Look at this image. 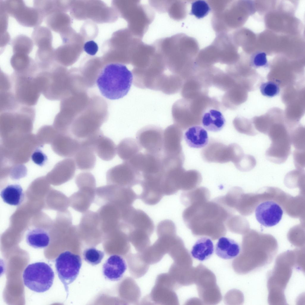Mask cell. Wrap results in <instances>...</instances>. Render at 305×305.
Wrapping results in <instances>:
<instances>
[{"label": "cell", "instance_id": "6da1fadb", "mask_svg": "<svg viewBox=\"0 0 305 305\" xmlns=\"http://www.w3.org/2000/svg\"><path fill=\"white\" fill-rule=\"evenodd\" d=\"M231 209L213 200L192 204L182 213L186 226L195 235L218 237L227 231L225 223Z\"/></svg>", "mask_w": 305, "mask_h": 305}, {"label": "cell", "instance_id": "7a4b0ae2", "mask_svg": "<svg viewBox=\"0 0 305 305\" xmlns=\"http://www.w3.org/2000/svg\"><path fill=\"white\" fill-rule=\"evenodd\" d=\"M133 81L132 72L123 64L106 65L98 75L96 83L102 94L111 100L121 98L128 93Z\"/></svg>", "mask_w": 305, "mask_h": 305}, {"label": "cell", "instance_id": "3957f363", "mask_svg": "<svg viewBox=\"0 0 305 305\" xmlns=\"http://www.w3.org/2000/svg\"><path fill=\"white\" fill-rule=\"evenodd\" d=\"M39 78L41 93L51 101L61 100L69 92L70 77L66 70L55 63L49 69L40 71Z\"/></svg>", "mask_w": 305, "mask_h": 305}, {"label": "cell", "instance_id": "277c9868", "mask_svg": "<svg viewBox=\"0 0 305 305\" xmlns=\"http://www.w3.org/2000/svg\"><path fill=\"white\" fill-rule=\"evenodd\" d=\"M38 73L14 71L10 76V90L19 104L33 107L37 104L41 93Z\"/></svg>", "mask_w": 305, "mask_h": 305}, {"label": "cell", "instance_id": "5b68a950", "mask_svg": "<svg viewBox=\"0 0 305 305\" xmlns=\"http://www.w3.org/2000/svg\"><path fill=\"white\" fill-rule=\"evenodd\" d=\"M121 229L130 240L140 241L149 238L153 233L155 226L150 217L144 211L131 207L123 216Z\"/></svg>", "mask_w": 305, "mask_h": 305}, {"label": "cell", "instance_id": "8992f818", "mask_svg": "<svg viewBox=\"0 0 305 305\" xmlns=\"http://www.w3.org/2000/svg\"><path fill=\"white\" fill-rule=\"evenodd\" d=\"M138 198L139 195L131 187L107 184L96 188L94 203L101 206L112 204L123 211L133 206Z\"/></svg>", "mask_w": 305, "mask_h": 305}, {"label": "cell", "instance_id": "52a82bcc", "mask_svg": "<svg viewBox=\"0 0 305 305\" xmlns=\"http://www.w3.org/2000/svg\"><path fill=\"white\" fill-rule=\"evenodd\" d=\"M54 277L52 268L43 262L28 265L23 274L24 285L31 290L38 293L49 290L53 284Z\"/></svg>", "mask_w": 305, "mask_h": 305}, {"label": "cell", "instance_id": "ba28073f", "mask_svg": "<svg viewBox=\"0 0 305 305\" xmlns=\"http://www.w3.org/2000/svg\"><path fill=\"white\" fill-rule=\"evenodd\" d=\"M267 135L271 143L265 152L266 159L276 164L284 163L291 153L289 130L283 126H274L270 127Z\"/></svg>", "mask_w": 305, "mask_h": 305}, {"label": "cell", "instance_id": "9c48e42d", "mask_svg": "<svg viewBox=\"0 0 305 305\" xmlns=\"http://www.w3.org/2000/svg\"><path fill=\"white\" fill-rule=\"evenodd\" d=\"M0 8L25 27L39 26L44 18L37 9L27 6L22 0H0Z\"/></svg>", "mask_w": 305, "mask_h": 305}, {"label": "cell", "instance_id": "30bf717a", "mask_svg": "<svg viewBox=\"0 0 305 305\" xmlns=\"http://www.w3.org/2000/svg\"><path fill=\"white\" fill-rule=\"evenodd\" d=\"M244 154L242 147L236 143L227 145L213 140L210 141L201 152L202 158L206 162L222 164L231 161L234 164Z\"/></svg>", "mask_w": 305, "mask_h": 305}, {"label": "cell", "instance_id": "8fae6325", "mask_svg": "<svg viewBox=\"0 0 305 305\" xmlns=\"http://www.w3.org/2000/svg\"><path fill=\"white\" fill-rule=\"evenodd\" d=\"M82 265L80 256L69 251L61 253L55 260V267L58 277L69 294V286L76 279Z\"/></svg>", "mask_w": 305, "mask_h": 305}, {"label": "cell", "instance_id": "7c38bea8", "mask_svg": "<svg viewBox=\"0 0 305 305\" xmlns=\"http://www.w3.org/2000/svg\"><path fill=\"white\" fill-rule=\"evenodd\" d=\"M129 8L130 32L142 39L154 19L155 13L150 6L142 4L139 0L130 1Z\"/></svg>", "mask_w": 305, "mask_h": 305}, {"label": "cell", "instance_id": "4fadbf2b", "mask_svg": "<svg viewBox=\"0 0 305 305\" xmlns=\"http://www.w3.org/2000/svg\"><path fill=\"white\" fill-rule=\"evenodd\" d=\"M106 179L107 184L131 188L140 183L141 176L129 162L123 161L109 169Z\"/></svg>", "mask_w": 305, "mask_h": 305}, {"label": "cell", "instance_id": "5bb4252c", "mask_svg": "<svg viewBox=\"0 0 305 305\" xmlns=\"http://www.w3.org/2000/svg\"><path fill=\"white\" fill-rule=\"evenodd\" d=\"M163 133L162 128L158 126H147L138 132L136 140L147 152L161 155L163 152Z\"/></svg>", "mask_w": 305, "mask_h": 305}, {"label": "cell", "instance_id": "9a60e30c", "mask_svg": "<svg viewBox=\"0 0 305 305\" xmlns=\"http://www.w3.org/2000/svg\"><path fill=\"white\" fill-rule=\"evenodd\" d=\"M163 178L162 173L142 177L140 183L142 190L139 198L145 204L155 205L164 196L162 188Z\"/></svg>", "mask_w": 305, "mask_h": 305}, {"label": "cell", "instance_id": "2e32d148", "mask_svg": "<svg viewBox=\"0 0 305 305\" xmlns=\"http://www.w3.org/2000/svg\"><path fill=\"white\" fill-rule=\"evenodd\" d=\"M183 137L182 130L175 125L167 127L163 133L162 155L173 157H184L181 144Z\"/></svg>", "mask_w": 305, "mask_h": 305}, {"label": "cell", "instance_id": "e0dca14e", "mask_svg": "<svg viewBox=\"0 0 305 305\" xmlns=\"http://www.w3.org/2000/svg\"><path fill=\"white\" fill-rule=\"evenodd\" d=\"M77 225L79 237L98 239L104 235L97 211L88 210L83 213L80 223Z\"/></svg>", "mask_w": 305, "mask_h": 305}, {"label": "cell", "instance_id": "ac0fdd59", "mask_svg": "<svg viewBox=\"0 0 305 305\" xmlns=\"http://www.w3.org/2000/svg\"><path fill=\"white\" fill-rule=\"evenodd\" d=\"M257 221L266 227L274 226L280 221L283 214L280 206L271 201L264 202L259 204L255 211Z\"/></svg>", "mask_w": 305, "mask_h": 305}, {"label": "cell", "instance_id": "d6986e66", "mask_svg": "<svg viewBox=\"0 0 305 305\" xmlns=\"http://www.w3.org/2000/svg\"><path fill=\"white\" fill-rule=\"evenodd\" d=\"M97 212L104 234L119 228L123 211L119 207L107 203L101 206Z\"/></svg>", "mask_w": 305, "mask_h": 305}, {"label": "cell", "instance_id": "ffe728a7", "mask_svg": "<svg viewBox=\"0 0 305 305\" xmlns=\"http://www.w3.org/2000/svg\"><path fill=\"white\" fill-rule=\"evenodd\" d=\"M77 187L79 190L70 196V203L74 210L83 213L88 210L94 203L97 188L96 186L88 185Z\"/></svg>", "mask_w": 305, "mask_h": 305}, {"label": "cell", "instance_id": "44dd1931", "mask_svg": "<svg viewBox=\"0 0 305 305\" xmlns=\"http://www.w3.org/2000/svg\"><path fill=\"white\" fill-rule=\"evenodd\" d=\"M127 268L126 262L121 256L117 255H112L103 264V274L107 279L117 281L122 277Z\"/></svg>", "mask_w": 305, "mask_h": 305}, {"label": "cell", "instance_id": "7402d4cb", "mask_svg": "<svg viewBox=\"0 0 305 305\" xmlns=\"http://www.w3.org/2000/svg\"><path fill=\"white\" fill-rule=\"evenodd\" d=\"M91 146L98 156L104 161L111 160L117 153L116 147L113 141L103 133L94 141Z\"/></svg>", "mask_w": 305, "mask_h": 305}, {"label": "cell", "instance_id": "603a6c76", "mask_svg": "<svg viewBox=\"0 0 305 305\" xmlns=\"http://www.w3.org/2000/svg\"><path fill=\"white\" fill-rule=\"evenodd\" d=\"M95 153L92 146L85 144L81 145L74 156L77 168L82 170H92L96 162Z\"/></svg>", "mask_w": 305, "mask_h": 305}, {"label": "cell", "instance_id": "cb8c5ba5", "mask_svg": "<svg viewBox=\"0 0 305 305\" xmlns=\"http://www.w3.org/2000/svg\"><path fill=\"white\" fill-rule=\"evenodd\" d=\"M240 247L239 244L229 238L222 236L215 245V253L224 259H230L237 257L240 253Z\"/></svg>", "mask_w": 305, "mask_h": 305}, {"label": "cell", "instance_id": "d4e9b609", "mask_svg": "<svg viewBox=\"0 0 305 305\" xmlns=\"http://www.w3.org/2000/svg\"><path fill=\"white\" fill-rule=\"evenodd\" d=\"M184 139L190 147L195 148H201L206 146L208 143L207 132L203 128L198 125H195L189 128L185 132Z\"/></svg>", "mask_w": 305, "mask_h": 305}, {"label": "cell", "instance_id": "484cf974", "mask_svg": "<svg viewBox=\"0 0 305 305\" xmlns=\"http://www.w3.org/2000/svg\"><path fill=\"white\" fill-rule=\"evenodd\" d=\"M204 127L209 131L217 132L224 127L225 119L221 112L215 109H210L205 111L201 118Z\"/></svg>", "mask_w": 305, "mask_h": 305}, {"label": "cell", "instance_id": "4316f807", "mask_svg": "<svg viewBox=\"0 0 305 305\" xmlns=\"http://www.w3.org/2000/svg\"><path fill=\"white\" fill-rule=\"evenodd\" d=\"M10 63L14 71L32 72L38 71V68L35 61L28 55L14 54L10 59Z\"/></svg>", "mask_w": 305, "mask_h": 305}, {"label": "cell", "instance_id": "83f0119b", "mask_svg": "<svg viewBox=\"0 0 305 305\" xmlns=\"http://www.w3.org/2000/svg\"><path fill=\"white\" fill-rule=\"evenodd\" d=\"M214 251V246L212 240L204 237L196 241L192 247L191 253L194 259L203 261L210 258Z\"/></svg>", "mask_w": 305, "mask_h": 305}, {"label": "cell", "instance_id": "f1b7e54d", "mask_svg": "<svg viewBox=\"0 0 305 305\" xmlns=\"http://www.w3.org/2000/svg\"><path fill=\"white\" fill-rule=\"evenodd\" d=\"M142 149L137 140L127 138L121 141L116 147V151L124 161H128L140 152Z\"/></svg>", "mask_w": 305, "mask_h": 305}, {"label": "cell", "instance_id": "f546056e", "mask_svg": "<svg viewBox=\"0 0 305 305\" xmlns=\"http://www.w3.org/2000/svg\"><path fill=\"white\" fill-rule=\"evenodd\" d=\"M26 240L27 244L33 248H43L49 244L50 237L48 233L44 229L35 227L28 231Z\"/></svg>", "mask_w": 305, "mask_h": 305}, {"label": "cell", "instance_id": "4dcf8cb0", "mask_svg": "<svg viewBox=\"0 0 305 305\" xmlns=\"http://www.w3.org/2000/svg\"><path fill=\"white\" fill-rule=\"evenodd\" d=\"M210 192L203 187L195 188L192 189L183 191L180 196L181 203L187 207L193 204L208 201Z\"/></svg>", "mask_w": 305, "mask_h": 305}, {"label": "cell", "instance_id": "1f68e13d", "mask_svg": "<svg viewBox=\"0 0 305 305\" xmlns=\"http://www.w3.org/2000/svg\"><path fill=\"white\" fill-rule=\"evenodd\" d=\"M0 195L5 203L14 206L20 204L24 197L23 189L21 186L17 184L7 186L1 191Z\"/></svg>", "mask_w": 305, "mask_h": 305}, {"label": "cell", "instance_id": "d6a6232c", "mask_svg": "<svg viewBox=\"0 0 305 305\" xmlns=\"http://www.w3.org/2000/svg\"><path fill=\"white\" fill-rule=\"evenodd\" d=\"M31 38L33 43L38 48H52V35L50 29L43 26L35 27Z\"/></svg>", "mask_w": 305, "mask_h": 305}, {"label": "cell", "instance_id": "836d02e7", "mask_svg": "<svg viewBox=\"0 0 305 305\" xmlns=\"http://www.w3.org/2000/svg\"><path fill=\"white\" fill-rule=\"evenodd\" d=\"M202 180L201 175L197 170H185L181 178L180 190L186 191L194 189L200 184Z\"/></svg>", "mask_w": 305, "mask_h": 305}, {"label": "cell", "instance_id": "e575fe53", "mask_svg": "<svg viewBox=\"0 0 305 305\" xmlns=\"http://www.w3.org/2000/svg\"><path fill=\"white\" fill-rule=\"evenodd\" d=\"M33 43L32 39L27 36L23 34L16 36L11 43L13 54L28 55L32 50Z\"/></svg>", "mask_w": 305, "mask_h": 305}, {"label": "cell", "instance_id": "d590c367", "mask_svg": "<svg viewBox=\"0 0 305 305\" xmlns=\"http://www.w3.org/2000/svg\"><path fill=\"white\" fill-rule=\"evenodd\" d=\"M173 289L156 282L151 294L152 300L158 303H173Z\"/></svg>", "mask_w": 305, "mask_h": 305}, {"label": "cell", "instance_id": "8d00e7d4", "mask_svg": "<svg viewBox=\"0 0 305 305\" xmlns=\"http://www.w3.org/2000/svg\"><path fill=\"white\" fill-rule=\"evenodd\" d=\"M33 6L44 18L52 13L59 12L61 8L60 1L56 0H34Z\"/></svg>", "mask_w": 305, "mask_h": 305}, {"label": "cell", "instance_id": "74e56055", "mask_svg": "<svg viewBox=\"0 0 305 305\" xmlns=\"http://www.w3.org/2000/svg\"><path fill=\"white\" fill-rule=\"evenodd\" d=\"M131 260L130 267V272L135 278H140L146 273L149 264L142 259L140 253L131 255Z\"/></svg>", "mask_w": 305, "mask_h": 305}, {"label": "cell", "instance_id": "f35d334b", "mask_svg": "<svg viewBox=\"0 0 305 305\" xmlns=\"http://www.w3.org/2000/svg\"><path fill=\"white\" fill-rule=\"evenodd\" d=\"M289 131L291 144L295 149L305 150L304 128L298 127Z\"/></svg>", "mask_w": 305, "mask_h": 305}, {"label": "cell", "instance_id": "ab89813d", "mask_svg": "<svg viewBox=\"0 0 305 305\" xmlns=\"http://www.w3.org/2000/svg\"><path fill=\"white\" fill-rule=\"evenodd\" d=\"M105 253L94 247L86 249L83 253L84 260L89 264L93 266L100 263L103 258Z\"/></svg>", "mask_w": 305, "mask_h": 305}, {"label": "cell", "instance_id": "60d3db41", "mask_svg": "<svg viewBox=\"0 0 305 305\" xmlns=\"http://www.w3.org/2000/svg\"><path fill=\"white\" fill-rule=\"evenodd\" d=\"M191 14L198 18L206 16L210 10L208 4L204 0H197L192 4Z\"/></svg>", "mask_w": 305, "mask_h": 305}, {"label": "cell", "instance_id": "b9f144b4", "mask_svg": "<svg viewBox=\"0 0 305 305\" xmlns=\"http://www.w3.org/2000/svg\"><path fill=\"white\" fill-rule=\"evenodd\" d=\"M256 160L253 156L249 154H244L234 165L239 171L247 172L252 169L256 166Z\"/></svg>", "mask_w": 305, "mask_h": 305}, {"label": "cell", "instance_id": "7bdbcfd3", "mask_svg": "<svg viewBox=\"0 0 305 305\" xmlns=\"http://www.w3.org/2000/svg\"><path fill=\"white\" fill-rule=\"evenodd\" d=\"M260 90L262 95L268 97L275 96L278 95L280 92L278 85L272 81L262 83L260 86Z\"/></svg>", "mask_w": 305, "mask_h": 305}, {"label": "cell", "instance_id": "ee69618b", "mask_svg": "<svg viewBox=\"0 0 305 305\" xmlns=\"http://www.w3.org/2000/svg\"><path fill=\"white\" fill-rule=\"evenodd\" d=\"M234 125L236 130L239 133L250 136H254L258 133L249 124L238 121H234Z\"/></svg>", "mask_w": 305, "mask_h": 305}, {"label": "cell", "instance_id": "f6af8a7d", "mask_svg": "<svg viewBox=\"0 0 305 305\" xmlns=\"http://www.w3.org/2000/svg\"><path fill=\"white\" fill-rule=\"evenodd\" d=\"M294 163L296 169H304L305 150L295 149L293 152Z\"/></svg>", "mask_w": 305, "mask_h": 305}, {"label": "cell", "instance_id": "bcb514c9", "mask_svg": "<svg viewBox=\"0 0 305 305\" xmlns=\"http://www.w3.org/2000/svg\"><path fill=\"white\" fill-rule=\"evenodd\" d=\"M251 62L252 66L256 68L267 66V62L266 54L262 52L256 54L253 57Z\"/></svg>", "mask_w": 305, "mask_h": 305}, {"label": "cell", "instance_id": "7dc6e473", "mask_svg": "<svg viewBox=\"0 0 305 305\" xmlns=\"http://www.w3.org/2000/svg\"><path fill=\"white\" fill-rule=\"evenodd\" d=\"M31 159L35 164L40 166H43L46 162V155L40 150H35L32 154Z\"/></svg>", "mask_w": 305, "mask_h": 305}, {"label": "cell", "instance_id": "c3c4849f", "mask_svg": "<svg viewBox=\"0 0 305 305\" xmlns=\"http://www.w3.org/2000/svg\"><path fill=\"white\" fill-rule=\"evenodd\" d=\"M84 51L88 54L93 56L96 54L98 50V46L96 43L93 41L86 42L83 46Z\"/></svg>", "mask_w": 305, "mask_h": 305}]
</instances>
